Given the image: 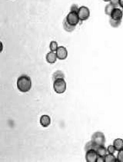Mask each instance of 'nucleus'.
<instances>
[{
	"mask_svg": "<svg viewBox=\"0 0 123 162\" xmlns=\"http://www.w3.org/2000/svg\"><path fill=\"white\" fill-rule=\"evenodd\" d=\"M17 88L21 92H30L32 88V80H31L30 77H29L26 74H22L19 76L17 79Z\"/></svg>",
	"mask_w": 123,
	"mask_h": 162,
	"instance_id": "nucleus-1",
	"label": "nucleus"
},
{
	"mask_svg": "<svg viewBox=\"0 0 123 162\" xmlns=\"http://www.w3.org/2000/svg\"><path fill=\"white\" fill-rule=\"evenodd\" d=\"M66 82L64 79H58L53 81V89L57 94H63L66 90Z\"/></svg>",
	"mask_w": 123,
	"mask_h": 162,
	"instance_id": "nucleus-2",
	"label": "nucleus"
},
{
	"mask_svg": "<svg viewBox=\"0 0 123 162\" xmlns=\"http://www.w3.org/2000/svg\"><path fill=\"white\" fill-rule=\"evenodd\" d=\"M92 141L93 143H95L97 146L105 145L106 142V136L101 132H96L94 133L92 136Z\"/></svg>",
	"mask_w": 123,
	"mask_h": 162,
	"instance_id": "nucleus-3",
	"label": "nucleus"
},
{
	"mask_svg": "<svg viewBox=\"0 0 123 162\" xmlns=\"http://www.w3.org/2000/svg\"><path fill=\"white\" fill-rule=\"evenodd\" d=\"M66 20L69 25H72V26H76L78 24H79V22H80V19H79L78 13L74 12H69V14L66 16Z\"/></svg>",
	"mask_w": 123,
	"mask_h": 162,
	"instance_id": "nucleus-4",
	"label": "nucleus"
},
{
	"mask_svg": "<svg viewBox=\"0 0 123 162\" xmlns=\"http://www.w3.org/2000/svg\"><path fill=\"white\" fill-rule=\"evenodd\" d=\"M77 13L79 17V19H80V21H82V22L87 20L90 16L89 9L88 7H86V6H84L79 7V12H78Z\"/></svg>",
	"mask_w": 123,
	"mask_h": 162,
	"instance_id": "nucleus-5",
	"label": "nucleus"
},
{
	"mask_svg": "<svg viewBox=\"0 0 123 162\" xmlns=\"http://www.w3.org/2000/svg\"><path fill=\"white\" fill-rule=\"evenodd\" d=\"M85 154V161L87 162H96L98 158V154L95 150L87 151Z\"/></svg>",
	"mask_w": 123,
	"mask_h": 162,
	"instance_id": "nucleus-6",
	"label": "nucleus"
},
{
	"mask_svg": "<svg viewBox=\"0 0 123 162\" xmlns=\"http://www.w3.org/2000/svg\"><path fill=\"white\" fill-rule=\"evenodd\" d=\"M56 53L58 59L59 60H65L68 57V51L64 46H59Z\"/></svg>",
	"mask_w": 123,
	"mask_h": 162,
	"instance_id": "nucleus-7",
	"label": "nucleus"
},
{
	"mask_svg": "<svg viewBox=\"0 0 123 162\" xmlns=\"http://www.w3.org/2000/svg\"><path fill=\"white\" fill-rule=\"evenodd\" d=\"M123 17V12L121 9L119 8L116 7L113 9L112 12L111 16H110V18L112 19H115V20H119V21H122Z\"/></svg>",
	"mask_w": 123,
	"mask_h": 162,
	"instance_id": "nucleus-8",
	"label": "nucleus"
},
{
	"mask_svg": "<svg viewBox=\"0 0 123 162\" xmlns=\"http://www.w3.org/2000/svg\"><path fill=\"white\" fill-rule=\"evenodd\" d=\"M39 122L43 128H47L51 124V118L47 115H44L41 116Z\"/></svg>",
	"mask_w": 123,
	"mask_h": 162,
	"instance_id": "nucleus-9",
	"label": "nucleus"
},
{
	"mask_svg": "<svg viewBox=\"0 0 123 162\" xmlns=\"http://www.w3.org/2000/svg\"><path fill=\"white\" fill-rule=\"evenodd\" d=\"M46 59L48 63H49V64H54L56 61V60L58 59V58L57 56H56V53L55 52L51 51L48 53H47Z\"/></svg>",
	"mask_w": 123,
	"mask_h": 162,
	"instance_id": "nucleus-10",
	"label": "nucleus"
},
{
	"mask_svg": "<svg viewBox=\"0 0 123 162\" xmlns=\"http://www.w3.org/2000/svg\"><path fill=\"white\" fill-rule=\"evenodd\" d=\"M113 145L116 147V151H119L123 149V139L122 138H116L115 139L113 142Z\"/></svg>",
	"mask_w": 123,
	"mask_h": 162,
	"instance_id": "nucleus-11",
	"label": "nucleus"
},
{
	"mask_svg": "<svg viewBox=\"0 0 123 162\" xmlns=\"http://www.w3.org/2000/svg\"><path fill=\"white\" fill-rule=\"evenodd\" d=\"M96 152L98 154V156L105 157L108 154L107 148H106L105 145H101V146H98L96 148Z\"/></svg>",
	"mask_w": 123,
	"mask_h": 162,
	"instance_id": "nucleus-12",
	"label": "nucleus"
},
{
	"mask_svg": "<svg viewBox=\"0 0 123 162\" xmlns=\"http://www.w3.org/2000/svg\"><path fill=\"white\" fill-rule=\"evenodd\" d=\"M63 28H64V29L66 30V32H72V31L75 30V26H72V25H69V24L66 22V19H65L64 22H63Z\"/></svg>",
	"mask_w": 123,
	"mask_h": 162,
	"instance_id": "nucleus-13",
	"label": "nucleus"
},
{
	"mask_svg": "<svg viewBox=\"0 0 123 162\" xmlns=\"http://www.w3.org/2000/svg\"><path fill=\"white\" fill-rule=\"evenodd\" d=\"M97 147L98 146H97L95 143H93L92 141H90V142H89L88 143L85 145V151H89V150H96Z\"/></svg>",
	"mask_w": 123,
	"mask_h": 162,
	"instance_id": "nucleus-14",
	"label": "nucleus"
},
{
	"mask_svg": "<svg viewBox=\"0 0 123 162\" xmlns=\"http://www.w3.org/2000/svg\"><path fill=\"white\" fill-rule=\"evenodd\" d=\"M117 161V158L115 157L113 154H107L105 156V162H116Z\"/></svg>",
	"mask_w": 123,
	"mask_h": 162,
	"instance_id": "nucleus-15",
	"label": "nucleus"
},
{
	"mask_svg": "<svg viewBox=\"0 0 123 162\" xmlns=\"http://www.w3.org/2000/svg\"><path fill=\"white\" fill-rule=\"evenodd\" d=\"M65 78V74L63 73L60 70H58L56 71V72H54V74H53L52 75V80L55 81L56 79H64Z\"/></svg>",
	"mask_w": 123,
	"mask_h": 162,
	"instance_id": "nucleus-16",
	"label": "nucleus"
},
{
	"mask_svg": "<svg viewBox=\"0 0 123 162\" xmlns=\"http://www.w3.org/2000/svg\"><path fill=\"white\" fill-rule=\"evenodd\" d=\"M115 8H116V6H114L113 5H112L111 3H109V4H108L107 6H106V8H105V13L106 14L107 16H111L112 12L113 9H115Z\"/></svg>",
	"mask_w": 123,
	"mask_h": 162,
	"instance_id": "nucleus-17",
	"label": "nucleus"
},
{
	"mask_svg": "<svg viewBox=\"0 0 123 162\" xmlns=\"http://www.w3.org/2000/svg\"><path fill=\"white\" fill-rule=\"evenodd\" d=\"M121 22L122 21H119V20H115V19H109V24L113 28H118V27L120 26Z\"/></svg>",
	"mask_w": 123,
	"mask_h": 162,
	"instance_id": "nucleus-18",
	"label": "nucleus"
},
{
	"mask_svg": "<svg viewBox=\"0 0 123 162\" xmlns=\"http://www.w3.org/2000/svg\"><path fill=\"white\" fill-rule=\"evenodd\" d=\"M58 48H59V46H58L57 42H56V41H52L51 43H50V44H49L50 51L55 52H56L57 51Z\"/></svg>",
	"mask_w": 123,
	"mask_h": 162,
	"instance_id": "nucleus-19",
	"label": "nucleus"
},
{
	"mask_svg": "<svg viewBox=\"0 0 123 162\" xmlns=\"http://www.w3.org/2000/svg\"><path fill=\"white\" fill-rule=\"evenodd\" d=\"M117 161L118 162H123V149L119 151L117 155Z\"/></svg>",
	"mask_w": 123,
	"mask_h": 162,
	"instance_id": "nucleus-20",
	"label": "nucleus"
},
{
	"mask_svg": "<svg viewBox=\"0 0 123 162\" xmlns=\"http://www.w3.org/2000/svg\"><path fill=\"white\" fill-rule=\"evenodd\" d=\"M107 151L108 154H114L115 152L116 151V149L113 145H109V146H108V147H107Z\"/></svg>",
	"mask_w": 123,
	"mask_h": 162,
	"instance_id": "nucleus-21",
	"label": "nucleus"
},
{
	"mask_svg": "<svg viewBox=\"0 0 123 162\" xmlns=\"http://www.w3.org/2000/svg\"><path fill=\"white\" fill-rule=\"evenodd\" d=\"M79 7H78L77 5H72V6H71L70 12H79Z\"/></svg>",
	"mask_w": 123,
	"mask_h": 162,
	"instance_id": "nucleus-22",
	"label": "nucleus"
},
{
	"mask_svg": "<svg viewBox=\"0 0 123 162\" xmlns=\"http://www.w3.org/2000/svg\"><path fill=\"white\" fill-rule=\"evenodd\" d=\"M109 2L116 7H118L119 6V0H110Z\"/></svg>",
	"mask_w": 123,
	"mask_h": 162,
	"instance_id": "nucleus-23",
	"label": "nucleus"
},
{
	"mask_svg": "<svg viewBox=\"0 0 123 162\" xmlns=\"http://www.w3.org/2000/svg\"><path fill=\"white\" fill-rule=\"evenodd\" d=\"M96 162H105V157L98 156V158H97Z\"/></svg>",
	"mask_w": 123,
	"mask_h": 162,
	"instance_id": "nucleus-24",
	"label": "nucleus"
},
{
	"mask_svg": "<svg viewBox=\"0 0 123 162\" xmlns=\"http://www.w3.org/2000/svg\"><path fill=\"white\" fill-rule=\"evenodd\" d=\"M119 6L123 9V0H119Z\"/></svg>",
	"mask_w": 123,
	"mask_h": 162,
	"instance_id": "nucleus-25",
	"label": "nucleus"
},
{
	"mask_svg": "<svg viewBox=\"0 0 123 162\" xmlns=\"http://www.w3.org/2000/svg\"><path fill=\"white\" fill-rule=\"evenodd\" d=\"M3 50V45H2V43H0V52H2Z\"/></svg>",
	"mask_w": 123,
	"mask_h": 162,
	"instance_id": "nucleus-26",
	"label": "nucleus"
},
{
	"mask_svg": "<svg viewBox=\"0 0 123 162\" xmlns=\"http://www.w3.org/2000/svg\"><path fill=\"white\" fill-rule=\"evenodd\" d=\"M104 2H110V0H103Z\"/></svg>",
	"mask_w": 123,
	"mask_h": 162,
	"instance_id": "nucleus-27",
	"label": "nucleus"
}]
</instances>
